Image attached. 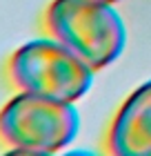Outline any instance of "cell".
<instances>
[{
    "label": "cell",
    "instance_id": "obj_3",
    "mask_svg": "<svg viewBox=\"0 0 151 156\" xmlns=\"http://www.w3.org/2000/svg\"><path fill=\"white\" fill-rule=\"evenodd\" d=\"M80 116L74 103H60L29 91H13L0 107V150L53 154L76 138Z\"/></svg>",
    "mask_w": 151,
    "mask_h": 156
},
{
    "label": "cell",
    "instance_id": "obj_5",
    "mask_svg": "<svg viewBox=\"0 0 151 156\" xmlns=\"http://www.w3.org/2000/svg\"><path fill=\"white\" fill-rule=\"evenodd\" d=\"M98 2H107V5H113V2H120V0H98Z\"/></svg>",
    "mask_w": 151,
    "mask_h": 156
},
{
    "label": "cell",
    "instance_id": "obj_1",
    "mask_svg": "<svg viewBox=\"0 0 151 156\" xmlns=\"http://www.w3.org/2000/svg\"><path fill=\"white\" fill-rule=\"evenodd\" d=\"M93 69L56 38H33L20 45L2 67L11 91H29L60 103H76L89 91Z\"/></svg>",
    "mask_w": 151,
    "mask_h": 156
},
{
    "label": "cell",
    "instance_id": "obj_2",
    "mask_svg": "<svg viewBox=\"0 0 151 156\" xmlns=\"http://www.w3.org/2000/svg\"><path fill=\"white\" fill-rule=\"evenodd\" d=\"M40 25L47 36L69 47L93 72L109 67L127 42L118 11L98 0H51L42 11Z\"/></svg>",
    "mask_w": 151,
    "mask_h": 156
},
{
    "label": "cell",
    "instance_id": "obj_4",
    "mask_svg": "<svg viewBox=\"0 0 151 156\" xmlns=\"http://www.w3.org/2000/svg\"><path fill=\"white\" fill-rule=\"evenodd\" d=\"M102 150L111 156H151V80L122 101L105 132Z\"/></svg>",
    "mask_w": 151,
    "mask_h": 156
}]
</instances>
